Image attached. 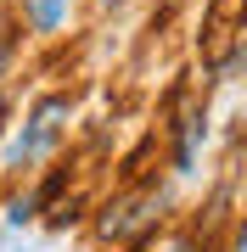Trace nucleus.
<instances>
[{
	"label": "nucleus",
	"instance_id": "f257e3e1",
	"mask_svg": "<svg viewBox=\"0 0 247 252\" xmlns=\"http://www.w3.org/2000/svg\"><path fill=\"white\" fill-rule=\"evenodd\" d=\"M23 6H28V23H34L39 34L62 28V17H68V0H23Z\"/></svg>",
	"mask_w": 247,
	"mask_h": 252
},
{
	"label": "nucleus",
	"instance_id": "f03ea898",
	"mask_svg": "<svg viewBox=\"0 0 247 252\" xmlns=\"http://www.w3.org/2000/svg\"><path fill=\"white\" fill-rule=\"evenodd\" d=\"M34 219V196H23V202H11V213H6V224H28Z\"/></svg>",
	"mask_w": 247,
	"mask_h": 252
}]
</instances>
